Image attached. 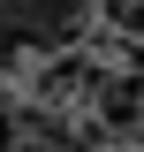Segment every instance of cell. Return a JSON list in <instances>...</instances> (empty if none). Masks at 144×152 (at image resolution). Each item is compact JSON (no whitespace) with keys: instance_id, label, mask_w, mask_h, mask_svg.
I'll use <instances>...</instances> for the list:
<instances>
[{"instance_id":"3","label":"cell","mask_w":144,"mask_h":152,"mask_svg":"<svg viewBox=\"0 0 144 152\" xmlns=\"http://www.w3.org/2000/svg\"><path fill=\"white\" fill-rule=\"evenodd\" d=\"M8 152H61V145H46V137H15Z\"/></svg>"},{"instance_id":"2","label":"cell","mask_w":144,"mask_h":152,"mask_svg":"<svg viewBox=\"0 0 144 152\" xmlns=\"http://www.w3.org/2000/svg\"><path fill=\"white\" fill-rule=\"evenodd\" d=\"M15 137H23V122H15V107H8V91H0V152L15 145Z\"/></svg>"},{"instance_id":"1","label":"cell","mask_w":144,"mask_h":152,"mask_svg":"<svg viewBox=\"0 0 144 152\" xmlns=\"http://www.w3.org/2000/svg\"><path fill=\"white\" fill-rule=\"evenodd\" d=\"M91 0H0V69H23L31 53H61L84 31Z\"/></svg>"},{"instance_id":"4","label":"cell","mask_w":144,"mask_h":152,"mask_svg":"<svg viewBox=\"0 0 144 152\" xmlns=\"http://www.w3.org/2000/svg\"><path fill=\"white\" fill-rule=\"evenodd\" d=\"M137 137H144V122H137Z\"/></svg>"}]
</instances>
